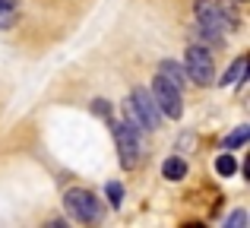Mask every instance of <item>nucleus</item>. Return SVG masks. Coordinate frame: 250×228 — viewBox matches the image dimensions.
Segmentation results:
<instances>
[{"mask_svg": "<svg viewBox=\"0 0 250 228\" xmlns=\"http://www.w3.org/2000/svg\"><path fill=\"white\" fill-rule=\"evenodd\" d=\"M114 140H117V155H121V165L127 171H133L143 162V140H140V124L133 117H124L114 124Z\"/></svg>", "mask_w": 250, "mask_h": 228, "instance_id": "1", "label": "nucleus"}, {"mask_svg": "<svg viewBox=\"0 0 250 228\" xmlns=\"http://www.w3.org/2000/svg\"><path fill=\"white\" fill-rule=\"evenodd\" d=\"M193 13H196V19H200V25H209V29H215V32H225V29H234V25H238V13H234V6L225 3V0H196Z\"/></svg>", "mask_w": 250, "mask_h": 228, "instance_id": "2", "label": "nucleus"}, {"mask_svg": "<svg viewBox=\"0 0 250 228\" xmlns=\"http://www.w3.org/2000/svg\"><path fill=\"white\" fill-rule=\"evenodd\" d=\"M184 73L196 86H212L215 83V63H212V54L206 51V44H190L187 48V54H184Z\"/></svg>", "mask_w": 250, "mask_h": 228, "instance_id": "3", "label": "nucleus"}, {"mask_svg": "<svg viewBox=\"0 0 250 228\" xmlns=\"http://www.w3.org/2000/svg\"><path fill=\"white\" fill-rule=\"evenodd\" d=\"M63 206H67V212L76 219V222L95 225L98 219H102V206H98L95 193H92V190H83V187H73V190L63 193Z\"/></svg>", "mask_w": 250, "mask_h": 228, "instance_id": "4", "label": "nucleus"}, {"mask_svg": "<svg viewBox=\"0 0 250 228\" xmlns=\"http://www.w3.org/2000/svg\"><path fill=\"white\" fill-rule=\"evenodd\" d=\"M127 117H133V121L140 124V130H155V127H159L162 111H159V105H155L152 92H149L146 86L133 89V95H130V114Z\"/></svg>", "mask_w": 250, "mask_h": 228, "instance_id": "5", "label": "nucleus"}, {"mask_svg": "<svg viewBox=\"0 0 250 228\" xmlns=\"http://www.w3.org/2000/svg\"><path fill=\"white\" fill-rule=\"evenodd\" d=\"M152 99H155V105H159V111L165 114V117H181L184 114V102H181V89L177 86H171V83L165 80V76H155L152 80Z\"/></svg>", "mask_w": 250, "mask_h": 228, "instance_id": "6", "label": "nucleus"}, {"mask_svg": "<svg viewBox=\"0 0 250 228\" xmlns=\"http://www.w3.org/2000/svg\"><path fill=\"white\" fill-rule=\"evenodd\" d=\"M159 73L165 76L171 86H177V89L187 86V73H184V67H181V63H174V61H162L159 63Z\"/></svg>", "mask_w": 250, "mask_h": 228, "instance_id": "7", "label": "nucleus"}, {"mask_svg": "<svg viewBox=\"0 0 250 228\" xmlns=\"http://www.w3.org/2000/svg\"><path fill=\"white\" fill-rule=\"evenodd\" d=\"M162 174H165L168 181H181L184 174H187V162L171 155V159H165V165H162Z\"/></svg>", "mask_w": 250, "mask_h": 228, "instance_id": "8", "label": "nucleus"}, {"mask_svg": "<svg viewBox=\"0 0 250 228\" xmlns=\"http://www.w3.org/2000/svg\"><path fill=\"white\" fill-rule=\"evenodd\" d=\"M244 70H247V61H244V57H238V61H234L231 67H228V73L219 80V86H234V83H241Z\"/></svg>", "mask_w": 250, "mask_h": 228, "instance_id": "9", "label": "nucleus"}, {"mask_svg": "<svg viewBox=\"0 0 250 228\" xmlns=\"http://www.w3.org/2000/svg\"><path fill=\"white\" fill-rule=\"evenodd\" d=\"M215 171H219L222 178H231V174L238 171V162H234V155H231V152L219 155V159H215Z\"/></svg>", "mask_w": 250, "mask_h": 228, "instance_id": "10", "label": "nucleus"}, {"mask_svg": "<svg viewBox=\"0 0 250 228\" xmlns=\"http://www.w3.org/2000/svg\"><path fill=\"white\" fill-rule=\"evenodd\" d=\"M247 136H250V127H238L231 136H225V149H238V146H244Z\"/></svg>", "mask_w": 250, "mask_h": 228, "instance_id": "11", "label": "nucleus"}, {"mask_svg": "<svg viewBox=\"0 0 250 228\" xmlns=\"http://www.w3.org/2000/svg\"><path fill=\"white\" fill-rule=\"evenodd\" d=\"M104 193H108V200H111V206H114V209L124 203V187L117 184V181H111V184L104 187Z\"/></svg>", "mask_w": 250, "mask_h": 228, "instance_id": "12", "label": "nucleus"}, {"mask_svg": "<svg viewBox=\"0 0 250 228\" xmlns=\"http://www.w3.org/2000/svg\"><path fill=\"white\" fill-rule=\"evenodd\" d=\"M16 22V10H0V29H10Z\"/></svg>", "mask_w": 250, "mask_h": 228, "instance_id": "13", "label": "nucleus"}, {"mask_svg": "<svg viewBox=\"0 0 250 228\" xmlns=\"http://www.w3.org/2000/svg\"><path fill=\"white\" fill-rule=\"evenodd\" d=\"M225 225H228V228H241V225H247V216H244V212H234V216L228 219Z\"/></svg>", "mask_w": 250, "mask_h": 228, "instance_id": "14", "label": "nucleus"}, {"mask_svg": "<svg viewBox=\"0 0 250 228\" xmlns=\"http://www.w3.org/2000/svg\"><path fill=\"white\" fill-rule=\"evenodd\" d=\"M92 111H95V114H102V117H108V114H111V108H108V102H104V99H98L95 105H92Z\"/></svg>", "mask_w": 250, "mask_h": 228, "instance_id": "15", "label": "nucleus"}, {"mask_svg": "<svg viewBox=\"0 0 250 228\" xmlns=\"http://www.w3.org/2000/svg\"><path fill=\"white\" fill-rule=\"evenodd\" d=\"M0 10H16V0H0Z\"/></svg>", "mask_w": 250, "mask_h": 228, "instance_id": "16", "label": "nucleus"}, {"mask_svg": "<svg viewBox=\"0 0 250 228\" xmlns=\"http://www.w3.org/2000/svg\"><path fill=\"white\" fill-rule=\"evenodd\" d=\"M234 3H244V0H234Z\"/></svg>", "mask_w": 250, "mask_h": 228, "instance_id": "17", "label": "nucleus"}]
</instances>
